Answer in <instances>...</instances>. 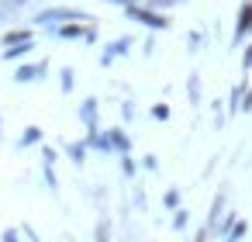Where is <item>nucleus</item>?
<instances>
[{"mask_svg":"<svg viewBox=\"0 0 252 242\" xmlns=\"http://www.w3.org/2000/svg\"><path fill=\"white\" fill-rule=\"evenodd\" d=\"M63 21H90V14H87V11H76V7H49V11H42V14L35 18L38 28H56V25H63Z\"/></svg>","mask_w":252,"mask_h":242,"instance_id":"nucleus-1","label":"nucleus"},{"mask_svg":"<svg viewBox=\"0 0 252 242\" xmlns=\"http://www.w3.org/2000/svg\"><path fill=\"white\" fill-rule=\"evenodd\" d=\"M128 11V18H135V21H142L145 28H152V32H166L169 28V21H166V14H159V7H138V4H128L125 7Z\"/></svg>","mask_w":252,"mask_h":242,"instance_id":"nucleus-2","label":"nucleus"},{"mask_svg":"<svg viewBox=\"0 0 252 242\" xmlns=\"http://www.w3.org/2000/svg\"><path fill=\"white\" fill-rule=\"evenodd\" d=\"M245 32H252V0H245L238 11V25H235V45H242Z\"/></svg>","mask_w":252,"mask_h":242,"instance_id":"nucleus-3","label":"nucleus"},{"mask_svg":"<svg viewBox=\"0 0 252 242\" xmlns=\"http://www.w3.org/2000/svg\"><path fill=\"white\" fill-rule=\"evenodd\" d=\"M128 45H131V38H118V42H111V45L100 52V63H104V66H107V63H114L118 56H125V52H128Z\"/></svg>","mask_w":252,"mask_h":242,"instance_id":"nucleus-4","label":"nucleus"},{"mask_svg":"<svg viewBox=\"0 0 252 242\" xmlns=\"http://www.w3.org/2000/svg\"><path fill=\"white\" fill-rule=\"evenodd\" d=\"M42 73H45V63H38V66H18L14 80L18 83H35V80H42Z\"/></svg>","mask_w":252,"mask_h":242,"instance_id":"nucleus-5","label":"nucleus"},{"mask_svg":"<svg viewBox=\"0 0 252 242\" xmlns=\"http://www.w3.org/2000/svg\"><path fill=\"white\" fill-rule=\"evenodd\" d=\"M80 118H83V125H87L90 132H97V101H83Z\"/></svg>","mask_w":252,"mask_h":242,"instance_id":"nucleus-6","label":"nucleus"},{"mask_svg":"<svg viewBox=\"0 0 252 242\" xmlns=\"http://www.w3.org/2000/svg\"><path fill=\"white\" fill-rule=\"evenodd\" d=\"M32 49H35L32 38H28V42H18V45H7V49H4V59H21V56H28Z\"/></svg>","mask_w":252,"mask_h":242,"instance_id":"nucleus-7","label":"nucleus"},{"mask_svg":"<svg viewBox=\"0 0 252 242\" xmlns=\"http://www.w3.org/2000/svg\"><path fill=\"white\" fill-rule=\"evenodd\" d=\"M221 211H224V194H218V197H214V204H211V214H207V228H218V218H221Z\"/></svg>","mask_w":252,"mask_h":242,"instance_id":"nucleus-8","label":"nucleus"},{"mask_svg":"<svg viewBox=\"0 0 252 242\" xmlns=\"http://www.w3.org/2000/svg\"><path fill=\"white\" fill-rule=\"evenodd\" d=\"M32 38V32L28 28H14V32H7L4 35V45H18V42H28Z\"/></svg>","mask_w":252,"mask_h":242,"instance_id":"nucleus-9","label":"nucleus"},{"mask_svg":"<svg viewBox=\"0 0 252 242\" xmlns=\"http://www.w3.org/2000/svg\"><path fill=\"white\" fill-rule=\"evenodd\" d=\"M38 138H42V128H35V125H32V128H25V135L18 138V145H21V149H28V145H35Z\"/></svg>","mask_w":252,"mask_h":242,"instance_id":"nucleus-10","label":"nucleus"},{"mask_svg":"<svg viewBox=\"0 0 252 242\" xmlns=\"http://www.w3.org/2000/svg\"><path fill=\"white\" fill-rule=\"evenodd\" d=\"M80 35H87V32L80 28V21H73V25H66V28H59V38H80Z\"/></svg>","mask_w":252,"mask_h":242,"instance_id":"nucleus-11","label":"nucleus"},{"mask_svg":"<svg viewBox=\"0 0 252 242\" xmlns=\"http://www.w3.org/2000/svg\"><path fill=\"white\" fill-rule=\"evenodd\" d=\"M111 142H114V149H121V152H125V149H128V138H125V135H121V132H118V128H114V132H111Z\"/></svg>","mask_w":252,"mask_h":242,"instance_id":"nucleus-12","label":"nucleus"},{"mask_svg":"<svg viewBox=\"0 0 252 242\" xmlns=\"http://www.w3.org/2000/svg\"><path fill=\"white\" fill-rule=\"evenodd\" d=\"M69 156H73V163H83V156H87V145H69Z\"/></svg>","mask_w":252,"mask_h":242,"instance_id":"nucleus-13","label":"nucleus"},{"mask_svg":"<svg viewBox=\"0 0 252 242\" xmlns=\"http://www.w3.org/2000/svg\"><path fill=\"white\" fill-rule=\"evenodd\" d=\"M249 232V225H231V232H228V239H242Z\"/></svg>","mask_w":252,"mask_h":242,"instance_id":"nucleus-14","label":"nucleus"},{"mask_svg":"<svg viewBox=\"0 0 252 242\" xmlns=\"http://www.w3.org/2000/svg\"><path fill=\"white\" fill-rule=\"evenodd\" d=\"M63 90H73V69H63Z\"/></svg>","mask_w":252,"mask_h":242,"instance_id":"nucleus-15","label":"nucleus"},{"mask_svg":"<svg viewBox=\"0 0 252 242\" xmlns=\"http://www.w3.org/2000/svg\"><path fill=\"white\" fill-rule=\"evenodd\" d=\"M152 114H156V118H162V121H166V118H169V107H166V104H156V107H152Z\"/></svg>","mask_w":252,"mask_h":242,"instance_id":"nucleus-16","label":"nucleus"},{"mask_svg":"<svg viewBox=\"0 0 252 242\" xmlns=\"http://www.w3.org/2000/svg\"><path fill=\"white\" fill-rule=\"evenodd\" d=\"M149 4H152V7H176L180 0H149Z\"/></svg>","mask_w":252,"mask_h":242,"instance_id":"nucleus-17","label":"nucleus"},{"mask_svg":"<svg viewBox=\"0 0 252 242\" xmlns=\"http://www.w3.org/2000/svg\"><path fill=\"white\" fill-rule=\"evenodd\" d=\"M252 66V45H245V56H242V69Z\"/></svg>","mask_w":252,"mask_h":242,"instance_id":"nucleus-18","label":"nucleus"},{"mask_svg":"<svg viewBox=\"0 0 252 242\" xmlns=\"http://www.w3.org/2000/svg\"><path fill=\"white\" fill-rule=\"evenodd\" d=\"M173 225H176V228H183V225H187V211H176V221H173Z\"/></svg>","mask_w":252,"mask_h":242,"instance_id":"nucleus-19","label":"nucleus"},{"mask_svg":"<svg viewBox=\"0 0 252 242\" xmlns=\"http://www.w3.org/2000/svg\"><path fill=\"white\" fill-rule=\"evenodd\" d=\"M242 111H252V87H249V94H245V104H242Z\"/></svg>","mask_w":252,"mask_h":242,"instance_id":"nucleus-20","label":"nucleus"},{"mask_svg":"<svg viewBox=\"0 0 252 242\" xmlns=\"http://www.w3.org/2000/svg\"><path fill=\"white\" fill-rule=\"evenodd\" d=\"M111 4H121V7H128V4H135V0H111Z\"/></svg>","mask_w":252,"mask_h":242,"instance_id":"nucleus-21","label":"nucleus"}]
</instances>
